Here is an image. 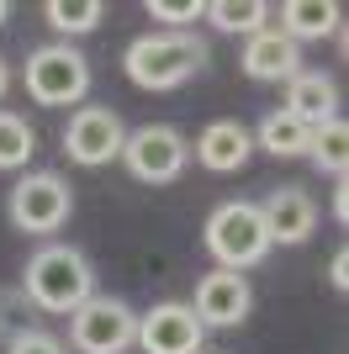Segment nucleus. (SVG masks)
I'll list each match as a JSON object with an SVG mask.
<instances>
[{"mask_svg": "<svg viewBox=\"0 0 349 354\" xmlns=\"http://www.w3.org/2000/svg\"><path fill=\"white\" fill-rule=\"evenodd\" d=\"M21 291H27V301L37 312H58V317H69L80 301H90L96 296V270H90V259L74 243H37V254L27 259V270H21Z\"/></svg>", "mask_w": 349, "mask_h": 354, "instance_id": "obj_1", "label": "nucleus"}, {"mask_svg": "<svg viewBox=\"0 0 349 354\" xmlns=\"http://www.w3.org/2000/svg\"><path fill=\"white\" fill-rule=\"evenodd\" d=\"M122 69L138 90H180L206 69V43L196 32H143L127 43Z\"/></svg>", "mask_w": 349, "mask_h": 354, "instance_id": "obj_2", "label": "nucleus"}, {"mask_svg": "<svg viewBox=\"0 0 349 354\" xmlns=\"http://www.w3.org/2000/svg\"><path fill=\"white\" fill-rule=\"evenodd\" d=\"M202 243L212 254L217 270H238L249 275L254 265H265V254L276 249L270 233H265V217H260V201H217L206 212V227H202Z\"/></svg>", "mask_w": 349, "mask_h": 354, "instance_id": "obj_3", "label": "nucleus"}, {"mask_svg": "<svg viewBox=\"0 0 349 354\" xmlns=\"http://www.w3.org/2000/svg\"><path fill=\"white\" fill-rule=\"evenodd\" d=\"M6 217H11L16 233H32V238H43V243H53V233L74 217L69 180L58 175V169H27L11 185V196H6Z\"/></svg>", "mask_w": 349, "mask_h": 354, "instance_id": "obj_4", "label": "nucleus"}, {"mask_svg": "<svg viewBox=\"0 0 349 354\" xmlns=\"http://www.w3.org/2000/svg\"><path fill=\"white\" fill-rule=\"evenodd\" d=\"M21 85L37 106H74L90 90V59L69 43L32 48L27 64H21Z\"/></svg>", "mask_w": 349, "mask_h": 354, "instance_id": "obj_5", "label": "nucleus"}, {"mask_svg": "<svg viewBox=\"0 0 349 354\" xmlns=\"http://www.w3.org/2000/svg\"><path fill=\"white\" fill-rule=\"evenodd\" d=\"M69 344L80 354H127L138 344V312L122 296H90L69 312Z\"/></svg>", "mask_w": 349, "mask_h": 354, "instance_id": "obj_6", "label": "nucleus"}, {"mask_svg": "<svg viewBox=\"0 0 349 354\" xmlns=\"http://www.w3.org/2000/svg\"><path fill=\"white\" fill-rule=\"evenodd\" d=\"M122 164L138 185H170V180L186 175L190 164V143L174 133L170 122H148V127H132L127 143H122Z\"/></svg>", "mask_w": 349, "mask_h": 354, "instance_id": "obj_7", "label": "nucleus"}, {"mask_svg": "<svg viewBox=\"0 0 349 354\" xmlns=\"http://www.w3.org/2000/svg\"><path fill=\"white\" fill-rule=\"evenodd\" d=\"M122 143H127V127L111 106H80L64 122V159L80 169H106L111 159H122Z\"/></svg>", "mask_w": 349, "mask_h": 354, "instance_id": "obj_8", "label": "nucleus"}, {"mask_svg": "<svg viewBox=\"0 0 349 354\" xmlns=\"http://www.w3.org/2000/svg\"><path fill=\"white\" fill-rule=\"evenodd\" d=\"M190 312L202 317V328H238V323H249V312H254V286H249V275H238V270L212 265L202 281H196Z\"/></svg>", "mask_w": 349, "mask_h": 354, "instance_id": "obj_9", "label": "nucleus"}, {"mask_svg": "<svg viewBox=\"0 0 349 354\" xmlns=\"http://www.w3.org/2000/svg\"><path fill=\"white\" fill-rule=\"evenodd\" d=\"M206 328L190 312V301H154L138 317V349L143 354H202Z\"/></svg>", "mask_w": 349, "mask_h": 354, "instance_id": "obj_10", "label": "nucleus"}, {"mask_svg": "<svg viewBox=\"0 0 349 354\" xmlns=\"http://www.w3.org/2000/svg\"><path fill=\"white\" fill-rule=\"evenodd\" d=\"M260 217H265V233L270 243H307L318 233V201L302 191V185H276V191L260 201Z\"/></svg>", "mask_w": 349, "mask_h": 354, "instance_id": "obj_11", "label": "nucleus"}, {"mask_svg": "<svg viewBox=\"0 0 349 354\" xmlns=\"http://www.w3.org/2000/svg\"><path fill=\"white\" fill-rule=\"evenodd\" d=\"M190 153H196V164L212 169V175H238L249 164V153H254V133H249L244 122H233V117H217V122H206L202 133H196Z\"/></svg>", "mask_w": 349, "mask_h": 354, "instance_id": "obj_12", "label": "nucleus"}, {"mask_svg": "<svg viewBox=\"0 0 349 354\" xmlns=\"http://www.w3.org/2000/svg\"><path fill=\"white\" fill-rule=\"evenodd\" d=\"M238 69H244L249 80H260V85H286L291 74H302V48L291 43L286 32L265 27V32H254V37H244Z\"/></svg>", "mask_w": 349, "mask_h": 354, "instance_id": "obj_13", "label": "nucleus"}, {"mask_svg": "<svg viewBox=\"0 0 349 354\" xmlns=\"http://www.w3.org/2000/svg\"><path fill=\"white\" fill-rule=\"evenodd\" d=\"M280 111H291V117L307 122V127L339 117V85H334V74H323V69L291 74V80H286V106H280Z\"/></svg>", "mask_w": 349, "mask_h": 354, "instance_id": "obj_14", "label": "nucleus"}, {"mask_svg": "<svg viewBox=\"0 0 349 354\" xmlns=\"http://www.w3.org/2000/svg\"><path fill=\"white\" fill-rule=\"evenodd\" d=\"M270 16H280L276 32H286L296 48L312 43V37H334L339 21H344V11H339L334 0H286V6H276Z\"/></svg>", "mask_w": 349, "mask_h": 354, "instance_id": "obj_15", "label": "nucleus"}, {"mask_svg": "<svg viewBox=\"0 0 349 354\" xmlns=\"http://www.w3.org/2000/svg\"><path fill=\"white\" fill-rule=\"evenodd\" d=\"M302 159H312V169L328 180H344V164H349V122L344 117H328L318 122L312 133H307V153Z\"/></svg>", "mask_w": 349, "mask_h": 354, "instance_id": "obj_16", "label": "nucleus"}, {"mask_svg": "<svg viewBox=\"0 0 349 354\" xmlns=\"http://www.w3.org/2000/svg\"><path fill=\"white\" fill-rule=\"evenodd\" d=\"M307 122H296L291 111H270V117H260V127H254V148H265L270 159H302L307 153Z\"/></svg>", "mask_w": 349, "mask_h": 354, "instance_id": "obj_17", "label": "nucleus"}, {"mask_svg": "<svg viewBox=\"0 0 349 354\" xmlns=\"http://www.w3.org/2000/svg\"><path fill=\"white\" fill-rule=\"evenodd\" d=\"M202 21H212V27L228 32V37H254V32L270 27V6H265V0H206Z\"/></svg>", "mask_w": 349, "mask_h": 354, "instance_id": "obj_18", "label": "nucleus"}, {"mask_svg": "<svg viewBox=\"0 0 349 354\" xmlns=\"http://www.w3.org/2000/svg\"><path fill=\"white\" fill-rule=\"evenodd\" d=\"M43 21L58 32V37H85V32H96L106 21V6L101 0H48Z\"/></svg>", "mask_w": 349, "mask_h": 354, "instance_id": "obj_19", "label": "nucleus"}, {"mask_svg": "<svg viewBox=\"0 0 349 354\" xmlns=\"http://www.w3.org/2000/svg\"><path fill=\"white\" fill-rule=\"evenodd\" d=\"M32 153H37L32 122L21 111H0V169H27Z\"/></svg>", "mask_w": 349, "mask_h": 354, "instance_id": "obj_20", "label": "nucleus"}, {"mask_svg": "<svg viewBox=\"0 0 349 354\" xmlns=\"http://www.w3.org/2000/svg\"><path fill=\"white\" fill-rule=\"evenodd\" d=\"M143 11L154 16V21H164L159 32H186L190 21H202V16H206V0H186V6H164V0H148Z\"/></svg>", "mask_w": 349, "mask_h": 354, "instance_id": "obj_21", "label": "nucleus"}, {"mask_svg": "<svg viewBox=\"0 0 349 354\" xmlns=\"http://www.w3.org/2000/svg\"><path fill=\"white\" fill-rule=\"evenodd\" d=\"M6 354H69V349H64L48 328H21V333H11Z\"/></svg>", "mask_w": 349, "mask_h": 354, "instance_id": "obj_22", "label": "nucleus"}, {"mask_svg": "<svg viewBox=\"0 0 349 354\" xmlns=\"http://www.w3.org/2000/svg\"><path fill=\"white\" fill-rule=\"evenodd\" d=\"M328 281H334V291H339V296L349 291V254H344V249L334 254V265H328Z\"/></svg>", "mask_w": 349, "mask_h": 354, "instance_id": "obj_23", "label": "nucleus"}, {"mask_svg": "<svg viewBox=\"0 0 349 354\" xmlns=\"http://www.w3.org/2000/svg\"><path fill=\"white\" fill-rule=\"evenodd\" d=\"M334 217H339V222L349 217V196H344V180H339V191H334Z\"/></svg>", "mask_w": 349, "mask_h": 354, "instance_id": "obj_24", "label": "nucleus"}, {"mask_svg": "<svg viewBox=\"0 0 349 354\" xmlns=\"http://www.w3.org/2000/svg\"><path fill=\"white\" fill-rule=\"evenodd\" d=\"M6 90H11V69H6V59H0V101H6Z\"/></svg>", "mask_w": 349, "mask_h": 354, "instance_id": "obj_25", "label": "nucleus"}, {"mask_svg": "<svg viewBox=\"0 0 349 354\" xmlns=\"http://www.w3.org/2000/svg\"><path fill=\"white\" fill-rule=\"evenodd\" d=\"M6 21H11V6H6V0H0V27H6Z\"/></svg>", "mask_w": 349, "mask_h": 354, "instance_id": "obj_26", "label": "nucleus"}, {"mask_svg": "<svg viewBox=\"0 0 349 354\" xmlns=\"http://www.w3.org/2000/svg\"><path fill=\"white\" fill-rule=\"evenodd\" d=\"M202 354H222V349H202Z\"/></svg>", "mask_w": 349, "mask_h": 354, "instance_id": "obj_27", "label": "nucleus"}]
</instances>
